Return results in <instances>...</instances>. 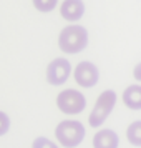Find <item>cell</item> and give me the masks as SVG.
<instances>
[{
	"instance_id": "1",
	"label": "cell",
	"mask_w": 141,
	"mask_h": 148,
	"mask_svg": "<svg viewBox=\"0 0 141 148\" xmlns=\"http://www.w3.org/2000/svg\"><path fill=\"white\" fill-rule=\"evenodd\" d=\"M88 45V32L81 25H68L60 32L58 47L65 53H80Z\"/></svg>"
},
{
	"instance_id": "2",
	"label": "cell",
	"mask_w": 141,
	"mask_h": 148,
	"mask_svg": "<svg viewBox=\"0 0 141 148\" xmlns=\"http://www.w3.org/2000/svg\"><path fill=\"white\" fill-rule=\"evenodd\" d=\"M55 136L65 148H75L85 138V127L78 120H63L55 130Z\"/></svg>"
},
{
	"instance_id": "3",
	"label": "cell",
	"mask_w": 141,
	"mask_h": 148,
	"mask_svg": "<svg viewBox=\"0 0 141 148\" xmlns=\"http://www.w3.org/2000/svg\"><path fill=\"white\" fill-rule=\"evenodd\" d=\"M114 103H116V93L113 90H105L98 97V100H96L93 110L90 113V118H88L90 127H93V128L101 127L106 121V118L110 116V113L113 112Z\"/></svg>"
},
{
	"instance_id": "4",
	"label": "cell",
	"mask_w": 141,
	"mask_h": 148,
	"mask_svg": "<svg viewBox=\"0 0 141 148\" xmlns=\"http://www.w3.org/2000/svg\"><path fill=\"white\" fill-rule=\"evenodd\" d=\"M57 107L61 110V113L65 115H76L81 113L85 107H87V100L83 93H80L78 90L73 88H67L58 93L57 97Z\"/></svg>"
},
{
	"instance_id": "5",
	"label": "cell",
	"mask_w": 141,
	"mask_h": 148,
	"mask_svg": "<svg viewBox=\"0 0 141 148\" xmlns=\"http://www.w3.org/2000/svg\"><path fill=\"white\" fill-rule=\"evenodd\" d=\"M72 73V65L65 58H55L47 67V80L50 85H63Z\"/></svg>"
},
{
	"instance_id": "6",
	"label": "cell",
	"mask_w": 141,
	"mask_h": 148,
	"mask_svg": "<svg viewBox=\"0 0 141 148\" xmlns=\"http://www.w3.org/2000/svg\"><path fill=\"white\" fill-rule=\"evenodd\" d=\"M75 82L83 88H91L96 85V82L100 78V72L95 63L91 62H80L75 67Z\"/></svg>"
},
{
	"instance_id": "7",
	"label": "cell",
	"mask_w": 141,
	"mask_h": 148,
	"mask_svg": "<svg viewBox=\"0 0 141 148\" xmlns=\"http://www.w3.org/2000/svg\"><path fill=\"white\" fill-rule=\"evenodd\" d=\"M83 12H85L83 0H63V3H61V7H60L61 17L68 22L80 20Z\"/></svg>"
},
{
	"instance_id": "8",
	"label": "cell",
	"mask_w": 141,
	"mask_h": 148,
	"mask_svg": "<svg viewBox=\"0 0 141 148\" xmlns=\"http://www.w3.org/2000/svg\"><path fill=\"white\" fill-rule=\"evenodd\" d=\"M120 138L110 128H103L93 136V148H118Z\"/></svg>"
},
{
	"instance_id": "9",
	"label": "cell",
	"mask_w": 141,
	"mask_h": 148,
	"mask_svg": "<svg viewBox=\"0 0 141 148\" xmlns=\"http://www.w3.org/2000/svg\"><path fill=\"white\" fill-rule=\"evenodd\" d=\"M123 101L128 108L131 110H140L141 108V87L140 85H129L123 92Z\"/></svg>"
},
{
	"instance_id": "10",
	"label": "cell",
	"mask_w": 141,
	"mask_h": 148,
	"mask_svg": "<svg viewBox=\"0 0 141 148\" xmlns=\"http://www.w3.org/2000/svg\"><path fill=\"white\" fill-rule=\"evenodd\" d=\"M126 138L128 141L134 147H141V121H133L126 130Z\"/></svg>"
},
{
	"instance_id": "11",
	"label": "cell",
	"mask_w": 141,
	"mask_h": 148,
	"mask_svg": "<svg viewBox=\"0 0 141 148\" xmlns=\"http://www.w3.org/2000/svg\"><path fill=\"white\" fill-rule=\"evenodd\" d=\"M58 0H33V5L40 12H52L57 7Z\"/></svg>"
},
{
	"instance_id": "12",
	"label": "cell",
	"mask_w": 141,
	"mask_h": 148,
	"mask_svg": "<svg viewBox=\"0 0 141 148\" xmlns=\"http://www.w3.org/2000/svg\"><path fill=\"white\" fill-rule=\"evenodd\" d=\"M32 148H60L57 143H53L48 138H43V136H38L37 140H33L32 143Z\"/></svg>"
},
{
	"instance_id": "13",
	"label": "cell",
	"mask_w": 141,
	"mask_h": 148,
	"mask_svg": "<svg viewBox=\"0 0 141 148\" xmlns=\"http://www.w3.org/2000/svg\"><path fill=\"white\" fill-rule=\"evenodd\" d=\"M8 130H10V118H8L7 113L0 112V136L5 135Z\"/></svg>"
},
{
	"instance_id": "14",
	"label": "cell",
	"mask_w": 141,
	"mask_h": 148,
	"mask_svg": "<svg viewBox=\"0 0 141 148\" xmlns=\"http://www.w3.org/2000/svg\"><path fill=\"white\" fill-rule=\"evenodd\" d=\"M140 65H136V70H134V77H136V78H138V80H140L141 78V73H140Z\"/></svg>"
}]
</instances>
